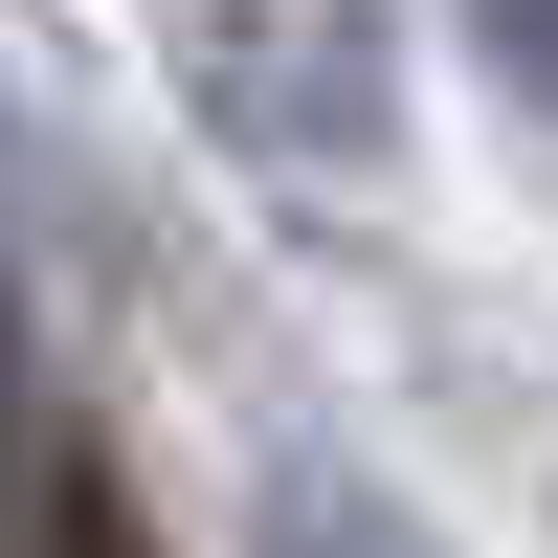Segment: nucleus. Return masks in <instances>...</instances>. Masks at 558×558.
<instances>
[{"instance_id": "nucleus-1", "label": "nucleus", "mask_w": 558, "mask_h": 558, "mask_svg": "<svg viewBox=\"0 0 558 558\" xmlns=\"http://www.w3.org/2000/svg\"><path fill=\"white\" fill-rule=\"evenodd\" d=\"M268 558H447L425 514H380L357 470H268Z\"/></svg>"}, {"instance_id": "nucleus-2", "label": "nucleus", "mask_w": 558, "mask_h": 558, "mask_svg": "<svg viewBox=\"0 0 558 558\" xmlns=\"http://www.w3.org/2000/svg\"><path fill=\"white\" fill-rule=\"evenodd\" d=\"M470 23H492V68H514L536 112H558V0H470Z\"/></svg>"}]
</instances>
